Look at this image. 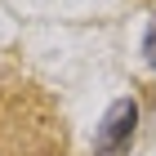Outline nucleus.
Here are the masks:
<instances>
[{"label": "nucleus", "instance_id": "2", "mask_svg": "<svg viewBox=\"0 0 156 156\" xmlns=\"http://www.w3.org/2000/svg\"><path fill=\"white\" fill-rule=\"evenodd\" d=\"M134 129H138V103L134 98H116L103 112V125L94 134V156H125L134 143Z\"/></svg>", "mask_w": 156, "mask_h": 156}, {"label": "nucleus", "instance_id": "1", "mask_svg": "<svg viewBox=\"0 0 156 156\" xmlns=\"http://www.w3.org/2000/svg\"><path fill=\"white\" fill-rule=\"evenodd\" d=\"M0 156H67L62 116L31 85L0 94Z\"/></svg>", "mask_w": 156, "mask_h": 156}, {"label": "nucleus", "instance_id": "3", "mask_svg": "<svg viewBox=\"0 0 156 156\" xmlns=\"http://www.w3.org/2000/svg\"><path fill=\"white\" fill-rule=\"evenodd\" d=\"M143 58H147V67L156 72V18L147 23V36H143Z\"/></svg>", "mask_w": 156, "mask_h": 156}]
</instances>
